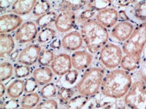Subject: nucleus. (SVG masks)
<instances>
[{"label": "nucleus", "instance_id": "obj_1", "mask_svg": "<svg viewBox=\"0 0 146 109\" xmlns=\"http://www.w3.org/2000/svg\"><path fill=\"white\" fill-rule=\"evenodd\" d=\"M132 84L130 73L122 69H115L105 76L101 85V92L107 98L119 99L126 96Z\"/></svg>", "mask_w": 146, "mask_h": 109}, {"label": "nucleus", "instance_id": "obj_2", "mask_svg": "<svg viewBox=\"0 0 146 109\" xmlns=\"http://www.w3.org/2000/svg\"><path fill=\"white\" fill-rule=\"evenodd\" d=\"M80 34L89 53H98L107 43L109 33L107 29L96 19H91L82 25Z\"/></svg>", "mask_w": 146, "mask_h": 109}, {"label": "nucleus", "instance_id": "obj_3", "mask_svg": "<svg viewBox=\"0 0 146 109\" xmlns=\"http://www.w3.org/2000/svg\"><path fill=\"white\" fill-rule=\"evenodd\" d=\"M105 70L100 68H92L86 71L77 84L76 91L80 95L90 98L98 94L105 77Z\"/></svg>", "mask_w": 146, "mask_h": 109}, {"label": "nucleus", "instance_id": "obj_4", "mask_svg": "<svg viewBox=\"0 0 146 109\" xmlns=\"http://www.w3.org/2000/svg\"><path fill=\"white\" fill-rule=\"evenodd\" d=\"M146 45V23H140L122 45L124 55L141 56Z\"/></svg>", "mask_w": 146, "mask_h": 109}, {"label": "nucleus", "instance_id": "obj_5", "mask_svg": "<svg viewBox=\"0 0 146 109\" xmlns=\"http://www.w3.org/2000/svg\"><path fill=\"white\" fill-rule=\"evenodd\" d=\"M124 104L129 109H146V85L142 80L132 84L124 96Z\"/></svg>", "mask_w": 146, "mask_h": 109}, {"label": "nucleus", "instance_id": "obj_6", "mask_svg": "<svg viewBox=\"0 0 146 109\" xmlns=\"http://www.w3.org/2000/svg\"><path fill=\"white\" fill-rule=\"evenodd\" d=\"M123 50L114 43H107L100 51V60L107 69L115 70L120 65L123 58Z\"/></svg>", "mask_w": 146, "mask_h": 109}, {"label": "nucleus", "instance_id": "obj_7", "mask_svg": "<svg viewBox=\"0 0 146 109\" xmlns=\"http://www.w3.org/2000/svg\"><path fill=\"white\" fill-rule=\"evenodd\" d=\"M38 35V28L33 21L23 23L15 33V39L19 43L24 44L35 39Z\"/></svg>", "mask_w": 146, "mask_h": 109}, {"label": "nucleus", "instance_id": "obj_8", "mask_svg": "<svg viewBox=\"0 0 146 109\" xmlns=\"http://www.w3.org/2000/svg\"><path fill=\"white\" fill-rule=\"evenodd\" d=\"M72 68L71 57L66 53L55 55L52 62L51 64V69L55 74L58 76L66 75L71 71Z\"/></svg>", "mask_w": 146, "mask_h": 109}, {"label": "nucleus", "instance_id": "obj_9", "mask_svg": "<svg viewBox=\"0 0 146 109\" xmlns=\"http://www.w3.org/2000/svg\"><path fill=\"white\" fill-rule=\"evenodd\" d=\"M41 51V47L38 45H30L23 49L19 53L18 62L27 66L34 65L38 60Z\"/></svg>", "mask_w": 146, "mask_h": 109}, {"label": "nucleus", "instance_id": "obj_10", "mask_svg": "<svg viewBox=\"0 0 146 109\" xmlns=\"http://www.w3.org/2000/svg\"><path fill=\"white\" fill-rule=\"evenodd\" d=\"M76 21V14L74 11H64L58 15L54 22L56 31L66 33L74 28Z\"/></svg>", "mask_w": 146, "mask_h": 109}, {"label": "nucleus", "instance_id": "obj_11", "mask_svg": "<svg viewBox=\"0 0 146 109\" xmlns=\"http://www.w3.org/2000/svg\"><path fill=\"white\" fill-rule=\"evenodd\" d=\"M135 29L133 24L130 21L118 22L111 31L112 38L119 42L124 43L127 41Z\"/></svg>", "mask_w": 146, "mask_h": 109}, {"label": "nucleus", "instance_id": "obj_12", "mask_svg": "<svg viewBox=\"0 0 146 109\" xmlns=\"http://www.w3.org/2000/svg\"><path fill=\"white\" fill-rule=\"evenodd\" d=\"M23 24V19L20 16L15 14L1 15L0 17V33H8L17 30Z\"/></svg>", "mask_w": 146, "mask_h": 109}, {"label": "nucleus", "instance_id": "obj_13", "mask_svg": "<svg viewBox=\"0 0 146 109\" xmlns=\"http://www.w3.org/2000/svg\"><path fill=\"white\" fill-rule=\"evenodd\" d=\"M95 18L104 27L113 28L119 21V12L114 8L109 7L98 11Z\"/></svg>", "mask_w": 146, "mask_h": 109}, {"label": "nucleus", "instance_id": "obj_14", "mask_svg": "<svg viewBox=\"0 0 146 109\" xmlns=\"http://www.w3.org/2000/svg\"><path fill=\"white\" fill-rule=\"evenodd\" d=\"M93 60L91 53L84 50L76 51L71 55L72 67L78 71H83L88 68L93 62Z\"/></svg>", "mask_w": 146, "mask_h": 109}, {"label": "nucleus", "instance_id": "obj_15", "mask_svg": "<svg viewBox=\"0 0 146 109\" xmlns=\"http://www.w3.org/2000/svg\"><path fill=\"white\" fill-rule=\"evenodd\" d=\"M83 43L81 34L77 31L68 33L62 39V47L68 51H78L82 47Z\"/></svg>", "mask_w": 146, "mask_h": 109}, {"label": "nucleus", "instance_id": "obj_16", "mask_svg": "<svg viewBox=\"0 0 146 109\" xmlns=\"http://www.w3.org/2000/svg\"><path fill=\"white\" fill-rule=\"evenodd\" d=\"M36 1L35 0H18L11 5V11L19 16L28 14L33 11Z\"/></svg>", "mask_w": 146, "mask_h": 109}, {"label": "nucleus", "instance_id": "obj_17", "mask_svg": "<svg viewBox=\"0 0 146 109\" xmlns=\"http://www.w3.org/2000/svg\"><path fill=\"white\" fill-rule=\"evenodd\" d=\"M15 47L13 37L10 34L2 33L0 35V57L1 59L11 55Z\"/></svg>", "mask_w": 146, "mask_h": 109}, {"label": "nucleus", "instance_id": "obj_18", "mask_svg": "<svg viewBox=\"0 0 146 109\" xmlns=\"http://www.w3.org/2000/svg\"><path fill=\"white\" fill-rule=\"evenodd\" d=\"M33 77L40 86H44L50 83L53 78V72L48 67H40L36 68L33 72Z\"/></svg>", "mask_w": 146, "mask_h": 109}, {"label": "nucleus", "instance_id": "obj_19", "mask_svg": "<svg viewBox=\"0 0 146 109\" xmlns=\"http://www.w3.org/2000/svg\"><path fill=\"white\" fill-rule=\"evenodd\" d=\"M141 56L124 55L122 58L120 66L122 70L130 72L137 70L141 65Z\"/></svg>", "mask_w": 146, "mask_h": 109}, {"label": "nucleus", "instance_id": "obj_20", "mask_svg": "<svg viewBox=\"0 0 146 109\" xmlns=\"http://www.w3.org/2000/svg\"><path fill=\"white\" fill-rule=\"evenodd\" d=\"M25 92V82L21 80H16L8 86L7 93L11 98H18Z\"/></svg>", "mask_w": 146, "mask_h": 109}, {"label": "nucleus", "instance_id": "obj_21", "mask_svg": "<svg viewBox=\"0 0 146 109\" xmlns=\"http://www.w3.org/2000/svg\"><path fill=\"white\" fill-rule=\"evenodd\" d=\"M131 14L141 23H146V1H137L132 7Z\"/></svg>", "mask_w": 146, "mask_h": 109}, {"label": "nucleus", "instance_id": "obj_22", "mask_svg": "<svg viewBox=\"0 0 146 109\" xmlns=\"http://www.w3.org/2000/svg\"><path fill=\"white\" fill-rule=\"evenodd\" d=\"M87 1H62L59 2V9L61 12L78 11L86 7Z\"/></svg>", "mask_w": 146, "mask_h": 109}, {"label": "nucleus", "instance_id": "obj_23", "mask_svg": "<svg viewBox=\"0 0 146 109\" xmlns=\"http://www.w3.org/2000/svg\"><path fill=\"white\" fill-rule=\"evenodd\" d=\"M40 96L38 93L27 94L22 98L21 106L23 108L32 109L40 104Z\"/></svg>", "mask_w": 146, "mask_h": 109}, {"label": "nucleus", "instance_id": "obj_24", "mask_svg": "<svg viewBox=\"0 0 146 109\" xmlns=\"http://www.w3.org/2000/svg\"><path fill=\"white\" fill-rule=\"evenodd\" d=\"M90 98L85 96L78 95L73 97L66 104V109H82L87 104Z\"/></svg>", "mask_w": 146, "mask_h": 109}, {"label": "nucleus", "instance_id": "obj_25", "mask_svg": "<svg viewBox=\"0 0 146 109\" xmlns=\"http://www.w3.org/2000/svg\"><path fill=\"white\" fill-rule=\"evenodd\" d=\"M57 16L58 15L56 14V12L53 11H50L49 12L38 17L36 21V24L42 29L47 28V26L51 24L53 22H55Z\"/></svg>", "mask_w": 146, "mask_h": 109}, {"label": "nucleus", "instance_id": "obj_26", "mask_svg": "<svg viewBox=\"0 0 146 109\" xmlns=\"http://www.w3.org/2000/svg\"><path fill=\"white\" fill-rule=\"evenodd\" d=\"M56 31L52 28H42L38 35V41L40 43H47L52 42L56 38Z\"/></svg>", "mask_w": 146, "mask_h": 109}, {"label": "nucleus", "instance_id": "obj_27", "mask_svg": "<svg viewBox=\"0 0 146 109\" xmlns=\"http://www.w3.org/2000/svg\"><path fill=\"white\" fill-rule=\"evenodd\" d=\"M55 55L54 50L51 49H44L40 53L38 58V64L41 67H47L51 65Z\"/></svg>", "mask_w": 146, "mask_h": 109}, {"label": "nucleus", "instance_id": "obj_28", "mask_svg": "<svg viewBox=\"0 0 146 109\" xmlns=\"http://www.w3.org/2000/svg\"><path fill=\"white\" fill-rule=\"evenodd\" d=\"M50 9H51V5L48 1H43V0L36 1L33 9V14L35 16L40 17L46 13L49 12Z\"/></svg>", "mask_w": 146, "mask_h": 109}, {"label": "nucleus", "instance_id": "obj_29", "mask_svg": "<svg viewBox=\"0 0 146 109\" xmlns=\"http://www.w3.org/2000/svg\"><path fill=\"white\" fill-rule=\"evenodd\" d=\"M13 68L10 62H4L0 65V80L3 82L8 80L13 75Z\"/></svg>", "mask_w": 146, "mask_h": 109}, {"label": "nucleus", "instance_id": "obj_30", "mask_svg": "<svg viewBox=\"0 0 146 109\" xmlns=\"http://www.w3.org/2000/svg\"><path fill=\"white\" fill-rule=\"evenodd\" d=\"M58 98L62 104H66L74 96V91L71 88L62 86L57 92Z\"/></svg>", "mask_w": 146, "mask_h": 109}, {"label": "nucleus", "instance_id": "obj_31", "mask_svg": "<svg viewBox=\"0 0 146 109\" xmlns=\"http://www.w3.org/2000/svg\"><path fill=\"white\" fill-rule=\"evenodd\" d=\"M86 109H112L113 103L111 101H101L100 100L93 99L87 103Z\"/></svg>", "mask_w": 146, "mask_h": 109}, {"label": "nucleus", "instance_id": "obj_32", "mask_svg": "<svg viewBox=\"0 0 146 109\" xmlns=\"http://www.w3.org/2000/svg\"><path fill=\"white\" fill-rule=\"evenodd\" d=\"M57 94V89L53 83H49L44 85L40 90V95L45 99H51Z\"/></svg>", "mask_w": 146, "mask_h": 109}, {"label": "nucleus", "instance_id": "obj_33", "mask_svg": "<svg viewBox=\"0 0 146 109\" xmlns=\"http://www.w3.org/2000/svg\"><path fill=\"white\" fill-rule=\"evenodd\" d=\"M111 4L112 1H87L86 6L88 7V9H91L95 11H100L109 8Z\"/></svg>", "mask_w": 146, "mask_h": 109}, {"label": "nucleus", "instance_id": "obj_34", "mask_svg": "<svg viewBox=\"0 0 146 109\" xmlns=\"http://www.w3.org/2000/svg\"><path fill=\"white\" fill-rule=\"evenodd\" d=\"M31 72V69L29 66H27L26 65H17L14 68V74L15 77L16 78L21 79L24 77H28Z\"/></svg>", "mask_w": 146, "mask_h": 109}, {"label": "nucleus", "instance_id": "obj_35", "mask_svg": "<svg viewBox=\"0 0 146 109\" xmlns=\"http://www.w3.org/2000/svg\"><path fill=\"white\" fill-rule=\"evenodd\" d=\"M95 15V11L91 9H86L83 10L78 16V22L79 23H81L82 25L85 23L86 22L91 20L92 18Z\"/></svg>", "mask_w": 146, "mask_h": 109}, {"label": "nucleus", "instance_id": "obj_36", "mask_svg": "<svg viewBox=\"0 0 146 109\" xmlns=\"http://www.w3.org/2000/svg\"><path fill=\"white\" fill-rule=\"evenodd\" d=\"M38 82L34 77H30L25 81V92L27 94L33 93L38 86Z\"/></svg>", "mask_w": 146, "mask_h": 109}, {"label": "nucleus", "instance_id": "obj_37", "mask_svg": "<svg viewBox=\"0 0 146 109\" xmlns=\"http://www.w3.org/2000/svg\"><path fill=\"white\" fill-rule=\"evenodd\" d=\"M35 109H58V104L54 99H47L40 102Z\"/></svg>", "mask_w": 146, "mask_h": 109}, {"label": "nucleus", "instance_id": "obj_38", "mask_svg": "<svg viewBox=\"0 0 146 109\" xmlns=\"http://www.w3.org/2000/svg\"><path fill=\"white\" fill-rule=\"evenodd\" d=\"M21 104L17 98H11L1 104V109H19Z\"/></svg>", "mask_w": 146, "mask_h": 109}, {"label": "nucleus", "instance_id": "obj_39", "mask_svg": "<svg viewBox=\"0 0 146 109\" xmlns=\"http://www.w3.org/2000/svg\"><path fill=\"white\" fill-rule=\"evenodd\" d=\"M78 71L76 70H71L65 76V80L69 84H73L77 81L78 77Z\"/></svg>", "mask_w": 146, "mask_h": 109}, {"label": "nucleus", "instance_id": "obj_40", "mask_svg": "<svg viewBox=\"0 0 146 109\" xmlns=\"http://www.w3.org/2000/svg\"><path fill=\"white\" fill-rule=\"evenodd\" d=\"M137 1H114V3H116L118 6L120 7H128V6H130L131 4H134L135 3H136Z\"/></svg>", "mask_w": 146, "mask_h": 109}, {"label": "nucleus", "instance_id": "obj_41", "mask_svg": "<svg viewBox=\"0 0 146 109\" xmlns=\"http://www.w3.org/2000/svg\"><path fill=\"white\" fill-rule=\"evenodd\" d=\"M129 18L125 11H120L119 12V21H129Z\"/></svg>", "mask_w": 146, "mask_h": 109}, {"label": "nucleus", "instance_id": "obj_42", "mask_svg": "<svg viewBox=\"0 0 146 109\" xmlns=\"http://www.w3.org/2000/svg\"><path fill=\"white\" fill-rule=\"evenodd\" d=\"M50 47L54 49H59L62 47V41L59 39H54L50 43Z\"/></svg>", "mask_w": 146, "mask_h": 109}, {"label": "nucleus", "instance_id": "obj_43", "mask_svg": "<svg viewBox=\"0 0 146 109\" xmlns=\"http://www.w3.org/2000/svg\"><path fill=\"white\" fill-rule=\"evenodd\" d=\"M6 87H5V85L1 82V84H0V97L2 98L3 96L5 94V92H6Z\"/></svg>", "mask_w": 146, "mask_h": 109}, {"label": "nucleus", "instance_id": "obj_44", "mask_svg": "<svg viewBox=\"0 0 146 109\" xmlns=\"http://www.w3.org/2000/svg\"><path fill=\"white\" fill-rule=\"evenodd\" d=\"M140 74H141V80L144 82V84L146 85V71H144V70H141L140 72Z\"/></svg>", "mask_w": 146, "mask_h": 109}, {"label": "nucleus", "instance_id": "obj_45", "mask_svg": "<svg viewBox=\"0 0 146 109\" xmlns=\"http://www.w3.org/2000/svg\"><path fill=\"white\" fill-rule=\"evenodd\" d=\"M19 51L18 50H16V51L13 52V53H11V60H14L16 59V58H19Z\"/></svg>", "mask_w": 146, "mask_h": 109}, {"label": "nucleus", "instance_id": "obj_46", "mask_svg": "<svg viewBox=\"0 0 146 109\" xmlns=\"http://www.w3.org/2000/svg\"><path fill=\"white\" fill-rule=\"evenodd\" d=\"M116 109H129V108H128L127 106H120V107H118V108Z\"/></svg>", "mask_w": 146, "mask_h": 109}, {"label": "nucleus", "instance_id": "obj_47", "mask_svg": "<svg viewBox=\"0 0 146 109\" xmlns=\"http://www.w3.org/2000/svg\"><path fill=\"white\" fill-rule=\"evenodd\" d=\"M19 109H25V108H19Z\"/></svg>", "mask_w": 146, "mask_h": 109}]
</instances>
